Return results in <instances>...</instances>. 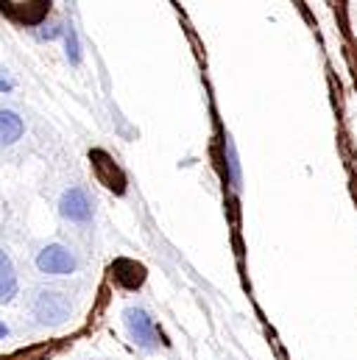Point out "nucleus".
<instances>
[{
    "mask_svg": "<svg viewBox=\"0 0 357 360\" xmlns=\"http://www.w3.org/2000/svg\"><path fill=\"white\" fill-rule=\"evenodd\" d=\"M14 296H17V274H14L8 255L0 249V304L11 302Z\"/></svg>",
    "mask_w": 357,
    "mask_h": 360,
    "instance_id": "9",
    "label": "nucleus"
},
{
    "mask_svg": "<svg viewBox=\"0 0 357 360\" xmlns=\"http://www.w3.org/2000/svg\"><path fill=\"white\" fill-rule=\"evenodd\" d=\"M59 212L67 218V221H76V224H84L92 218V204H89L87 193L82 187H70L65 190L62 201H59Z\"/></svg>",
    "mask_w": 357,
    "mask_h": 360,
    "instance_id": "6",
    "label": "nucleus"
},
{
    "mask_svg": "<svg viewBox=\"0 0 357 360\" xmlns=\"http://www.w3.org/2000/svg\"><path fill=\"white\" fill-rule=\"evenodd\" d=\"M123 319H126V327H129V335L140 344V347H145V349H151L154 344H157V330H154V319L143 310V307H129L126 313H123Z\"/></svg>",
    "mask_w": 357,
    "mask_h": 360,
    "instance_id": "5",
    "label": "nucleus"
},
{
    "mask_svg": "<svg viewBox=\"0 0 357 360\" xmlns=\"http://www.w3.org/2000/svg\"><path fill=\"white\" fill-rule=\"evenodd\" d=\"M0 11H3L8 20H14L17 25H39V22L48 17L51 3H48V0H25V3H11V0H6V3H0Z\"/></svg>",
    "mask_w": 357,
    "mask_h": 360,
    "instance_id": "2",
    "label": "nucleus"
},
{
    "mask_svg": "<svg viewBox=\"0 0 357 360\" xmlns=\"http://www.w3.org/2000/svg\"><path fill=\"white\" fill-rule=\"evenodd\" d=\"M112 276H115V282H117V285H123V288L134 290V288H140V285H143V279H145V269H143L140 263H134V260H115V266H112Z\"/></svg>",
    "mask_w": 357,
    "mask_h": 360,
    "instance_id": "7",
    "label": "nucleus"
},
{
    "mask_svg": "<svg viewBox=\"0 0 357 360\" xmlns=\"http://www.w3.org/2000/svg\"><path fill=\"white\" fill-rule=\"evenodd\" d=\"M59 34H62V28H56V25H51V28H42V31H39V37H42V39H56Z\"/></svg>",
    "mask_w": 357,
    "mask_h": 360,
    "instance_id": "12",
    "label": "nucleus"
},
{
    "mask_svg": "<svg viewBox=\"0 0 357 360\" xmlns=\"http://www.w3.org/2000/svg\"><path fill=\"white\" fill-rule=\"evenodd\" d=\"M34 316L39 319V324H62L70 316V299L59 290H45L34 304Z\"/></svg>",
    "mask_w": 357,
    "mask_h": 360,
    "instance_id": "1",
    "label": "nucleus"
},
{
    "mask_svg": "<svg viewBox=\"0 0 357 360\" xmlns=\"http://www.w3.org/2000/svg\"><path fill=\"white\" fill-rule=\"evenodd\" d=\"M226 151H229V171H232V184L240 187V168H238V157H235V148L232 143H226Z\"/></svg>",
    "mask_w": 357,
    "mask_h": 360,
    "instance_id": "11",
    "label": "nucleus"
},
{
    "mask_svg": "<svg viewBox=\"0 0 357 360\" xmlns=\"http://www.w3.org/2000/svg\"><path fill=\"white\" fill-rule=\"evenodd\" d=\"M37 269L42 274H53V276H62V274H73L76 271V257L59 246V243H51L45 246L39 255H37Z\"/></svg>",
    "mask_w": 357,
    "mask_h": 360,
    "instance_id": "4",
    "label": "nucleus"
},
{
    "mask_svg": "<svg viewBox=\"0 0 357 360\" xmlns=\"http://www.w3.org/2000/svg\"><path fill=\"white\" fill-rule=\"evenodd\" d=\"M65 37H67V59H70L73 65H79V59H82V51H79V37H76V28L70 25V28L65 31Z\"/></svg>",
    "mask_w": 357,
    "mask_h": 360,
    "instance_id": "10",
    "label": "nucleus"
},
{
    "mask_svg": "<svg viewBox=\"0 0 357 360\" xmlns=\"http://www.w3.org/2000/svg\"><path fill=\"white\" fill-rule=\"evenodd\" d=\"M0 90H11V82H8V79H3V73H0Z\"/></svg>",
    "mask_w": 357,
    "mask_h": 360,
    "instance_id": "13",
    "label": "nucleus"
},
{
    "mask_svg": "<svg viewBox=\"0 0 357 360\" xmlns=\"http://www.w3.org/2000/svg\"><path fill=\"white\" fill-rule=\"evenodd\" d=\"M3 335H6V327H3V324H0V338H3Z\"/></svg>",
    "mask_w": 357,
    "mask_h": 360,
    "instance_id": "14",
    "label": "nucleus"
},
{
    "mask_svg": "<svg viewBox=\"0 0 357 360\" xmlns=\"http://www.w3.org/2000/svg\"><path fill=\"white\" fill-rule=\"evenodd\" d=\"M22 137V117L11 109H0V146H11Z\"/></svg>",
    "mask_w": 357,
    "mask_h": 360,
    "instance_id": "8",
    "label": "nucleus"
},
{
    "mask_svg": "<svg viewBox=\"0 0 357 360\" xmlns=\"http://www.w3.org/2000/svg\"><path fill=\"white\" fill-rule=\"evenodd\" d=\"M89 162H92L95 179L100 181L103 187H109V190L117 193V195L126 190V176H123V171L115 165V160H112L106 151H100V148L89 151Z\"/></svg>",
    "mask_w": 357,
    "mask_h": 360,
    "instance_id": "3",
    "label": "nucleus"
}]
</instances>
